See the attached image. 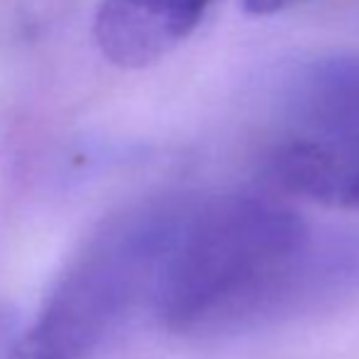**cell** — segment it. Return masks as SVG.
Instances as JSON below:
<instances>
[{"instance_id": "5", "label": "cell", "mask_w": 359, "mask_h": 359, "mask_svg": "<svg viewBox=\"0 0 359 359\" xmlns=\"http://www.w3.org/2000/svg\"><path fill=\"white\" fill-rule=\"evenodd\" d=\"M281 105L301 130L359 133V54L301 64L281 88Z\"/></svg>"}, {"instance_id": "2", "label": "cell", "mask_w": 359, "mask_h": 359, "mask_svg": "<svg viewBox=\"0 0 359 359\" xmlns=\"http://www.w3.org/2000/svg\"><path fill=\"white\" fill-rule=\"evenodd\" d=\"M186 203L151 201L108 217L74 255L5 359H95L128 325L156 276Z\"/></svg>"}, {"instance_id": "1", "label": "cell", "mask_w": 359, "mask_h": 359, "mask_svg": "<svg viewBox=\"0 0 359 359\" xmlns=\"http://www.w3.org/2000/svg\"><path fill=\"white\" fill-rule=\"evenodd\" d=\"M359 293V232L313 230L257 196L186 205L154 286L166 330L215 337Z\"/></svg>"}, {"instance_id": "7", "label": "cell", "mask_w": 359, "mask_h": 359, "mask_svg": "<svg viewBox=\"0 0 359 359\" xmlns=\"http://www.w3.org/2000/svg\"><path fill=\"white\" fill-rule=\"evenodd\" d=\"M8 330H10V320L0 313V359L8 357L10 345H13V342L8 340Z\"/></svg>"}, {"instance_id": "6", "label": "cell", "mask_w": 359, "mask_h": 359, "mask_svg": "<svg viewBox=\"0 0 359 359\" xmlns=\"http://www.w3.org/2000/svg\"><path fill=\"white\" fill-rule=\"evenodd\" d=\"M306 0H242V8L247 15H255V18H266V15L284 13V10L293 8V5H301Z\"/></svg>"}, {"instance_id": "3", "label": "cell", "mask_w": 359, "mask_h": 359, "mask_svg": "<svg viewBox=\"0 0 359 359\" xmlns=\"http://www.w3.org/2000/svg\"><path fill=\"white\" fill-rule=\"evenodd\" d=\"M210 0H103L93 37L110 64L144 69L171 54L203 20Z\"/></svg>"}, {"instance_id": "4", "label": "cell", "mask_w": 359, "mask_h": 359, "mask_svg": "<svg viewBox=\"0 0 359 359\" xmlns=\"http://www.w3.org/2000/svg\"><path fill=\"white\" fill-rule=\"evenodd\" d=\"M266 174L286 194L359 210V133L301 130L271 151Z\"/></svg>"}]
</instances>
